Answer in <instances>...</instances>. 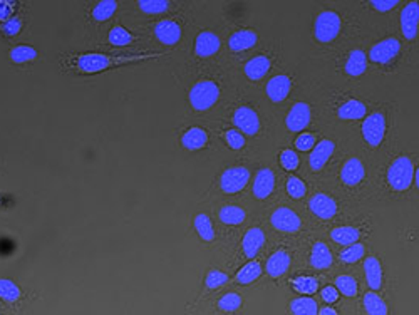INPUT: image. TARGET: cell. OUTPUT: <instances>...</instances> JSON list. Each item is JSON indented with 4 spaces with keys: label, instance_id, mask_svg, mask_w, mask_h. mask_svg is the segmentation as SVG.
Here are the masks:
<instances>
[{
    "label": "cell",
    "instance_id": "b9f144b4",
    "mask_svg": "<svg viewBox=\"0 0 419 315\" xmlns=\"http://www.w3.org/2000/svg\"><path fill=\"white\" fill-rule=\"evenodd\" d=\"M365 247L361 243H354L351 247H347L346 250L341 252V260L346 262V264H357L361 258L364 257Z\"/></svg>",
    "mask_w": 419,
    "mask_h": 315
},
{
    "label": "cell",
    "instance_id": "f5cc1de1",
    "mask_svg": "<svg viewBox=\"0 0 419 315\" xmlns=\"http://www.w3.org/2000/svg\"><path fill=\"white\" fill-rule=\"evenodd\" d=\"M319 315H339V312L335 309L330 307V305H325V307L319 309Z\"/></svg>",
    "mask_w": 419,
    "mask_h": 315
},
{
    "label": "cell",
    "instance_id": "277c9868",
    "mask_svg": "<svg viewBox=\"0 0 419 315\" xmlns=\"http://www.w3.org/2000/svg\"><path fill=\"white\" fill-rule=\"evenodd\" d=\"M341 17L335 14L334 11H325L319 14L314 25L315 39L322 44L332 42L335 37L341 32Z\"/></svg>",
    "mask_w": 419,
    "mask_h": 315
},
{
    "label": "cell",
    "instance_id": "8d00e7d4",
    "mask_svg": "<svg viewBox=\"0 0 419 315\" xmlns=\"http://www.w3.org/2000/svg\"><path fill=\"white\" fill-rule=\"evenodd\" d=\"M242 304H244V299H242L240 294H237V292H228V294L220 297L217 307L225 314H232L237 312V310L242 307Z\"/></svg>",
    "mask_w": 419,
    "mask_h": 315
},
{
    "label": "cell",
    "instance_id": "cb8c5ba5",
    "mask_svg": "<svg viewBox=\"0 0 419 315\" xmlns=\"http://www.w3.org/2000/svg\"><path fill=\"white\" fill-rule=\"evenodd\" d=\"M363 305L364 310L368 315H387L389 314V309H387L386 300L382 299L377 292H365L363 297Z\"/></svg>",
    "mask_w": 419,
    "mask_h": 315
},
{
    "label": "cell",
    "instance_id": "ee69618b",
    "mask_svg": "<svg viewBox=\"0 0 419 315\" xmlns=\"http://www.w3.org/2000/svg\"><path fill=\"white\" fill-rule=\"evenodd\" d=\"M287 193H289L295 200L304 198V196H306V193H307L306 183H304L301 178L290 176L289 181H287Z\"/></svg>",
    "mask_w": 419,
    "mask_h": 315
},
{
    "label": "cell",
    "instance_id": "2e32d148",
    "mask_svg": "<svg viewBox=\"0 0 419 315\" xmlns=\"http://www.w3.org/2000/svg\"><path fill=\"white\" fill-rule=\"evenodd\" d=\"M365 176V168L359 158H351L342 166L341 179L347 186H357Z\"/></svg>",
    "mask_w": 419,
    "mask_h": 315
},
{
    "label": "cell",
    "instance_id": "681fc988",
    "mask_svg": "<svg viewBox=\"0 0 419 315\" xmlns=\"http://www.w3.org/2000/svg\"><path fill=\"white\" fill-rule=\"evenodd\" d=\"M14 2L8 0H0V22H7L12 19V12H14Z\"/></svg>",
    "mask_w": 419,
    "mask_h": 315
},
{
    "label": "cell",
    "instance_id": "30bf717a",
    "mask_svg": "<svg viewBox=\"0 0 419 315\" xmlns=\"http://www.w3.org/2000/svg\"><path fill=\"white\" fill-rule=\"evenodd\" d=\"M312 120V109L307 103H295L292 109L289 111V115L285 117V124L289 131L299 133L304 131L308 126V122Z\"/></svg>",
    "mask_w": 419,
    "mask_h": 315
},
{
    "label": "cell",
    "instance_id": "7402d4cb",
    "mask_svg": "<svg viewBox=\"0 0 419 315\" xmlns=\"http://www.w3.org/2000/svg\"><path fill=\"white\" fill-rule=\"evenodd\" d=\"M258 41V36L254 30H238V32L232 34V37L228 39V47L233 52H242L246 49H251Z\"/></svg>",
    "mask_w": 419,
    "mask_h": 315
},
{
    "label": "cell",
    "instance_id": "6da1fadb",
    "mask_svg": "<svg viewBox=\"0 0 419 315\" xmlns=\"http://www.w3.org/2000/svg\"><path fill=\"white\" fill-rule=\"evenodd\" d=\"M414 179V165L411 158L399 156L392 161L389 169H387V183L392 190L406 191L411 186Z\"/></svg>",
    "mask_w": 419,
    "mask_h": 315
},
{
    "label": "cell",
    "instance_id": "d590c367",
    "mask_svg": "<svg viewBox=\"0 0 419 315\" xmlns=\"http://www.w3.org/2000/svg\"><path fill=\"white\" fill-rule=\"evenodd\" d=\"M8 58H11L12 63L15 64L32 63V60L37 59V51L30 46H17L8 52Z\"/></svg>",
    "mask_w": 419,
    "mask_h": 315
},
{
    "label": "cell",
    "instance_id": "ffe728a7",
    "mask_svg": "<svg viewBox=\"0 0 419 315\" xmlns=\"http://www.w3.org/2000/svg\"><path fill=\"white\" fill-rule=\"evenodd\" d=\"M364 272L368 285L373 292H379L382 287V265L376 257H368L364 262Z\"/></svg>",
    "mask_w": 419,
    "mask_h": 315
},
{
    "label": "cell",
    "instance_id": "3957f363",
    "mask_svg": "<svg viewBox=\"0 0 419 315\" xmlns=\"http://www.w3.org/2000/svg\"><path fill=\"white\" fill-rule=\"evenodd\" d=\"M133 59L126 58H116V56H106V54H82L76 59V68L77 71L92 74L104 71V69L113 68V65L123 64V63H131Z\"/></svg>",
    "mask_w": 419,
    "mask_h": 315
},
{
    "label": "cell",
    "instance_id": "f1b7e54d",
    "mask_svg": "<svg viewBox=\"0 0 419 315\" xmlns=\"http://www.w3.org/2000/svg\"><path fill=\"white\" fill-rule=\"evenodd\" d=\"M289 310L292 315H319V305L312 297H297L290 302Z\"/></svg>",
    "mask_w": 419,
    "mask_h": 315
},
{
    "label": "cell",
    "instance_id": "bcb514c9",
    "mask_svg": "<svg viewBox=\"0 0 419 315\" xmlns=\"http://www.w3.org/2000/svg\"><path fill=\"white\" fill-rule=\"evenodd\" d=\"M223 138L232 150H242L245 146V136L238 129H228Z\"/></svg>",
    "mask_w": 419,
    "mask_h": 315
},
{
    "label": "cell",
    "instance_id": "ba28073f",
    "mask_svg": "<svg viewBox=\"0 0 419 315\" xmlns=\"http://www.w3.org/2000/svg\"><path fill=\"white\" fill-rule=\"evenodd\" d=\"M270 223L275 230L284 231V233H295L302 226L301 218H299L297 213L290 208H277L275 212L272 213Z\"/></svg>",
    "mask_w": 419,
    "mask_h": 315
},
{
    "label": "cell",
    "instance_id": "e0dca14e",
    "mask_svg": "<svg viewBox=\"0 0 419 315\" xmlns=\"http://www.w3.org/2000/svg\"><path fill=\"white\" fill-rule=\"evenodd\" d=\"M220 46H222V44H220L217 34L205 30V32L198 34L195 41V54L198 58H210V56L217 54Z\"/></svg>",
    "mask_w": 419,
    "mask_h": 315
},
{
    "label": "cell",
    "instance_id": "4fadbf2b",
    "mask_svg": "<svg viewBox=\"0 0 419 315\" xmlns=\"http://www.w3.org/2000/svg\"><path fill=\"white\" fill-rule=\"evenodd\" d=\"M335 150V144L330 139H322L320 143H317L312 150V155L308 158V165H311L312 172H320L327 161L332 156V153Z\"/></svg>",
    "mask_w": 419,
    "mask_h": 315
},
{
    "label": "cell",
    "instance_id": "5bb4252c",
    "mask_svg": "<svg viewBox=\"0 0 419 315\" xmlns=\"http://www.w3.org/2000/svg\"><path fill=\"white\" fill-rule=\"evenodd\" d=\"M290 89H292V79L285 74H280V76L272 77L270 81L267 82V96L272 103H282L287 96H289Z\"/></svg>",
    "mask_w": 419,
    "mask_h": 315
},
{
    "label": "cell",
    "instance_id": "9c48e42d",
    "mask_svg": "<svg viewBox=\"0 0 419 315\" xmlns=\"http://www.w3.org/2000/svg\"><path fill=\"white\" fill-rule=\"evenodd\" d=\"M233 124L237 126V129L244 136L245 134L246 136H254V134H257L260 131L258 115L249 106H242L237 109L235 115H233Z\"/></svg>",
    "mask_w": 419,
    "mask_h": 315
},
{
    "label": "cell",
    "instance_id": "f907efd6",
    "mask_svg": "<svg viewBox=\"0 0 419 315\" xmlns=\"http://www.w3.org/2000/svg\"><path fill=\"white\" fill-rule=\"evenodd\" d=\"M398 4V0H370V6H373V8H376L377 12L392 11Z\"/></svg>",
    "mask_w": 419,
    "mask_h": 315
},
{
    "label": "cell",
    "instance_id": "74e56055",
    "mask_svg": "<svg viewBox=\"0 0 419 315\" xmlns=\"http://www.w3.org/2000/svg\"><path fill=\"white\" fill-rule=\"evenodd\" d=\"M0 299L8 302V304H15L20 299L19 285L8 278H0Z\"/></svg>",
    "mask_w": 419,
    "mask_h": 315
},
{
    "label": "cell",
    "instance_id": "7a4b0ae2",
    "mask_svg": "<svg viewBox=\"0 0 419 315\" xmlns=\"http://www.w3.org/2000/svg\"><path fill=\"white\" fill-rule=\"evenodd\" d=\"M220 89L213 81H200L189 91V104L195 111H206L217 103Z\"/></svg>",
    "mask_w": 419,
    "mask_h": 315
},
{
    "label": "cell",
    "instance_id": "d4e9b609",
    "mask_svg": "<svg viewBox=\"0 0 419 315\" xmlns=\"http://www.w3.org/2000/svg\"><path fill=\"white\" fill-rule=\"evenodd\" d=\"M206 143H208V134H206V131L201 128L188 129L182 138L183 148H187L188 151L201 150V148H205Z\"/></svg>",
    "mask_w": 419,
    "mask_h": 315
},
{
    "label": "cell",
    "instance_id": "44dd1931",
    "mask_svg": "<svg viewBox=\"0 0 419 315\" xmlns=\"http://www.w3.org/2000/svg\"><path fill=\"white\" fill-rule=\"evenodd\" d=\"M289 266H290V255L285 250H279L268 258L265 270L272 278H279L282 275L289 272Z\"/></svg>",
    "mask_w": 419,
    "mask_h": 315
},
{
    "label": "cell",
    "instance_id": "c3c4849f",
    "mask_svg": "<svg viewBox=\"0 0 419 315\" xmlns=\"http://www.w3.org/2000/svg\"><path fill=\"white\" fill-rule=\"evenodd\" d=\"M315 144V136L311 133H304L295 139V148H297L299 151H311L312 148H314Z\"/></svg>",
    "mask_w": 419,
    "mask_h": 315
},
{
    "label": "cell",
    "instance_id": "d6986e66",
    "mask_svg": "<svg viewBox=\"0 0 419 315\" xmlns=\"http://www.w3.org/2000/svg\"><path fill=\"white\" fill-rule=\"evenodd\" d=\"M263 245H265V235H263L262 229H250L244 236L242 248H244L246 258H255L263 248Z\"/></svg>",
    "mask_w": 419,
    "mask_h": 315
},
{
    "label": "cell",
    "instance_id": "836d02e7",
    "mask_svg": "<svg viewBox=\"0 0 419 315\" xmlns=\"http://www.w3.org/2000/svg\"><path fill=\"white\" fill-rule=\"evenodd\" d=\"M195 230L200 235V238L205 240V242H213L215 240L213 225H211L210 217L206 213H200V215L195 217Z\"/></svg>",
    "mask_w": 419,
    "mask_h": 315
},
{
    "label": "cell",
    "instance_id": "5b68a950",
    "mask_svg": "<svg viewBox=\"0 0 419 315\" xmlns=\"http://www.w3.org/2000/svg\"><path fill=\"white\" fill-rule=\"evenodd\" d=\"M363 136L369 146L376 148L386 136V116L382 112H373L365 116L363 122Z\"/></svg>",
    "mask_w": 419,
    "mask_h": 315
},
{
    "label": "cell",
    "instance_id": "8992f818",
    "mask_svg": "<svg viewBox=\"0 0 419 315\" xmlns=\"http://www.w3.org/2000/svg\"><path fill=\"white\" fill-rule=\"evenodd\" d=\"M249 179L250 172L245 166H233V168H228L222 174V178H220V188H222L223 193L235 195L238 191L244 190Z\"/></svg>",
    "mask_w": 419,
    "mask_h": 315
},
{
    "label": "cell",
    "instance_id": "52a82bcc",
    "mask_svg": "<svg viewBox=\"0 0 419 315\" xmlns=\"http://www.w3.org/2000/svg\"><path fill=\"white\" fill-rule=\"evenodd\" d=\"M401 42L396 37H387L374 44L369 51V59L376 64H389L398 58Z\"/></svg>",
    "mask_w": 419,
    "mask_h": 315
},
{
    "label": "cell",
    "instance_id": "f6af8a7d",
    "mask_svg": "<svg viewBox=\"0 0 419 315\" xmlns=\"http://www.w3.org/2000/svg\"><path fill=\"white\" fill-rule=\"evenodd\" d=\"M279 160H280L282 168L287 169V172H294V169L299 168V156H297V153L292 150L282 151Z\"/></svg>",
    "mask_w": 419,
    "mask_h": 315
},
{
    "label": "cell",
    "instance_id": "ab89813d",
    "mask_svg": "<svg viewBox=\"0 0 419 315\" xmlns=\"http://www.w3.org/2000/svg\"><path fill=\"white\" fill-rule=\"evenodd\" d=\"M108 39H109V44H113V46L125 47V46H130V44L135 41V36L127 32L125 27H121V25H116V27L111 29Z\"/></svg>",
    "mask_w": 419,
    "mask_h": 315
},
{
    "label": "cell",
    "instance_id": "e575fe53",
    "mask_svg": "<svg viewBox=\"0 0 419 315\" xmlns=\"http://www.w3.org/2000/svg\"><path fill=\"white\" fill-rule=\"evenodd\" d=\"M335 288L339 290V294H342L344 297H349V299H354L359 292V287H357L356 278L352 275H339L335 278Z\"/></svg>",
    "mask_w": 419,
    "mask_h": 315
},
{
    "label": "cell",
    "instance_id": "484cf974",
    "mask_svg": "<svg viewBox=\"0 0 419 315\" xmlns=\"http://www.w3.org/2000/svg\"><path fill=\"white\" fill-rule=\"evenodd\" d=\"M365 111H368V109H365V104H363L357 99H351V101H346L342 106L337 108V116L341 117V120L356 121V120H361V117H365Z\"/></svg>",
    "mask_w": 419,
    "mask_h": 315
},
{
    "label": "cell",
    "instance_id": "7dc6e473",
    "mask_svg": "<svg viewBox=\"0 0 419 315\" xmlns=\"http://www.w3.org/2000/svg\"><path fill=\"white\" fill-rule=\"evenodd\" d=\"M2 32L6 34V36H8V37H14V36H17V34H20V30H22V20L19 19V17H12L11 20H7V22H4L2 24Z\"/></svg>",
    "mask_w": 419,
    "mask_h": 315
},
{
    "label": "cell",
    "instance_id": "d6a6232c",
    "mask_svg": "<svg viewBox=\"0 0 419 315\" xmlns=\"http://www.w3.org/2000/svg\"><path fill=\"white\" fill-rule=\"evenodd\" d=\"M292 288L297 294H301L304 297H311L314 295L317 290H319V280L314 277H297L292 280Z\"/></svg>",
    "mask_w": 419,
    "mask_h": 315
},
{
    "label": "cell",
    "instance_id": "7bdbcfd3",
    "mask_svg": "<svg viewBox=\"0 0 419 315\" xmlns=\"http://www.w3.org/2000/svg\"><path fill=\"white\" fill-rule=\"evenodd\" d=\"M228 282V275L222 272V270H210L208 275H206L205 278V287L208 288V290H217V288L223 287L225 283Z\"/></svg>",
    "mask_w": 419,
    "mask_h": 315
},
{
    "label": "cell",
    "instance_id": "83f0119b",
    "mask_svg": "<svg viewBox=\"0 0 419 315\" xmlns=\"http://www.w3.org/2000/svg\"><path fill=\"white\" fill-rule=\"evenodd\" d=\"M368 69V58H365V52L363 51H352L349 58L346 60V72L352 77L363 76Z\"/></svg>",
    "mask_w": 419,
    "mask_h": 315
},
{
    "label": "cell",
    "instance_id": "7c38bea8",
    "mask_svg": "<svg viewBox=\"0 0 419 315\" xmlns=\"http://www.w3.org/2000/svg\"><path fill=\"white\" fill-rule=\"evenodd\" d=\"M308 208H311V212L315 217L322 218V220H330L337 213V203H335V200L324 193L315 195L314 198L308 201Z\"/></svg>",
    "mask_w": 419,
    "mask_h": 315
},
{
    "label": "cell",
    "instance_id": "1f68e13d",
    "mask_svg": "<svg viewBox=\"0 0 419 315\" xmlns=\"http://www.w3.org/2000/svg\"><path fill=\"white\" fill-rule=\"evenodd\" d=\"M220 221L225 223V225H240V223L245 221L246 213L244 208L233 207V205H228V207H223L218 212Z\"/></svg>",
    "mask_w": 419,
    "mask_h": 315
},
{
    "label": "cell",
    "instance_id": "ac0fdd59",
    "mask_svg": "<svg viewBox=\"0 0 419 315\" xmlns=\"http://www.w3.org/2000/svg\"><path fill=\"white\" fill-rule=\"evenodd\" d=\"M273 188H275V174H273L272 169L263 168L260 169L255 176L254 181V195L255 198L265 200L272 195Z\"/></svg>",
    "mask_w": 419,
    "mask_h": 315
},
{
    "label": "cell",
    "instance_id": "603a6c76",
    "mask_svg": "<svg viewBox=\"0 0 419 315\" xmlns=\"http://www.w3.org/2000/svg\"><path fill=\"white\" fill-rule=\"evenodd\" d=\"M332 252L329 250V247L325 243L317 242L312 248L311 253V265L317 270H325L332 265Z\"/></svg>",
    "mask_w": 419,
    "mask_h": 315
},
{
    "label": "cell",
    "instance_id": "4dcf8cb0",
    "mask_svg": "<svg viewBox=\"0 0 419 315\" xmlns=\"http://www.w3.org/2000/svg\"><path fill=\"white\" fill-rule=\"evenodd\" d=\"M361 231L359 229H354V226H337L330 231V238L334 240L335 243L339 245H354L359 240Z\"/></svg>",
    "mask_w": 419,
    "mask_h": 315
},
{
    "label": "cell",
    "instance_id": "8fae6325",
    "mask_svg": "<svg viewBox=\"0 0 419 315\" xmlns=\"http://www.w3.org/2000/svg\"><path fill=\"white\" fill-rule=\"evenodd\" d=\"M401 30L408 41L418 37L419 32V2L408 4L401 12Z\"/></svg>",
    "mask_w": 419,
    "mask_h": 315
},
{
    "label": "cell",
    "instance_id": "9a60e30c",
    "mask_svg": "<svg viewBox=\"0 0 419 315\" xmlns=\"http://www.w3.org/2000/svg\"><path fill=\"white\" fill-rule=\"evenodd\" d=\"M154 36L165 46H175L182 39V27L175 20H161L154 27Z\"/></svg>",
    "mask_w": 419,
    "mask_h": 315
},
{
    "label": "cell",
    "instance_id": "4316f807",
    "mask_svg": "<svg viewBox=\"0 0 419 315\" xmlns=\"http://www.w3.org/2000/svg\"><path fill=\"white\" fill-rule=\"evenodd\" d=\"M270 69V59L267 56H257L245 64V74L251 81H260Z\"/></svg>",
    "mask_w": 419,
    "mask_h": 315
},
{
    "label": "cell",
    "instance_id": "f35d334b",
    "mask_svg": "<svg viewBox=\"0 0 419 315\" xmlns=\"http://www.w3.org/2000/svg\"><path fill=\"white\" fill-rule=\"evenodd\" d=\"M118 11V2L114 0H103L98 6L92 8V19L98 22H104L111 19V15Z\"/></svg>",
    "mask_w": 419,
    "mask_h": 315
},
{
    "label": "cell",
    "instance_id": "60d3db41",
    "mask_svg": "<svg viewBox=\"0 0 419 315\" xmlns=\"http://www.w3.org/2000/svg\"><path fill=\"white\" fill-rule=\"evenodd\" d=\"M138 6L146 14H163L170 8V2L168 0H139Z\"/></svg>",
    "mask_w": 419,
    "mask_h": 315
},
{
    "label": "cell",
    "instance_id": "db71d44e",
    "mask_svg": "<svg viewBox=\"0 0 419 315\" xmlns=\"http://www.w3.org/2000/svg\"><path fill=\"white\" fill-rule=\"evenodd\" d=\"M414 181H416V186H418V190H419V168L416 169V172H414Z\"/></svg>",
    "mask_w": 419,
    "mask_h": 315
},
{
    "label": "cell",
    "instance_id": "f546056e",
    "mask_svg": "<svg viewBox=\"0 0 419 315\" xmlns=\"http://www.w3.org/2000/svg\"><path fill=\"white\" fill-rule=\"evenodd\" d=\"M260 275H262V265L258 262L251 260L238 270L235 280L240 285H250V283H254L255 280L260 278Z\"/></svg>",
    "mask_w": 419,
    "mask_h": 315
},
{
    "label": "cell",
    "instance_id": "816d5d0a",
    "mask_svg": "<svg viewBox=\"0 0 419 315\" xmlns=\"http://www.w3.org/2000/svg\"><path fill=\"white\" fill-rule=\"evenodd\" d=\"M320 297L325 304L332 305L339 300V290L335 287H325L320 290Z\"/></svg>",
    "mask_w": 419,
    "mask_h": 315
}]
</instances>
